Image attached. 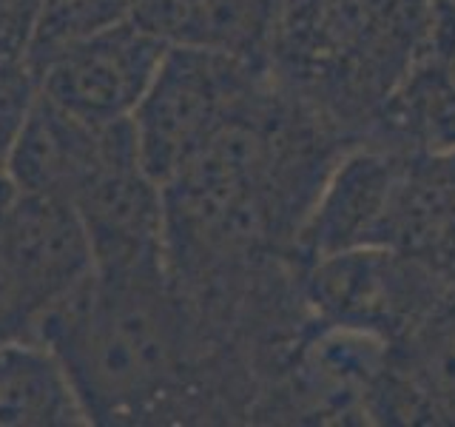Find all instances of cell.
<instances>
[{"mask_svg": "<svg viewBox=\"0 0 455 427\" xmlns=\"http://www.w3.org/2000/svg\"><path fill=\"white\" fill-rule=\"evenodd\" d=\"M35 339L60 356L89 424L160 422L194 374L196 325L168 265L94 268L37 319Z\"/></svg>", "mask_w": 455, "mask_h": 427, "instance_id": "1", "label": "cell"}, {"mask_svg": "<svg viewBox=\"0 0 455 427\" xmlns=\"http://www.w3.org/2000/svg\"><path fill=\"white\" fill-rule=\"evenodd\" d=\"M430 0H276L267 71L341 137L364 140L416 63Z\"/></svg>", "mask_w": 455, "mask_h": 427, "instance_id": "2", "label": "cell"}, {"mask_svg": "<svg viewBox=\"0 0 455 427\" xmlns=\"http://www.w3.org/2000/svg\"><path fill=\"white\" fill-rule=\"evenodd\" d=\"M267 77L265 63L245 57L205 46H168L132 117L148 174L165 185Z\"/></svg>", "mask_w": 455, "mask_h": 427, "instance_id": "3", "label": "cell"}, {"mask_svg": "<svg viewBox=\"0 0 455 427\" xmlns=\"http://www.w3.org/2000/svg\"><path fill=\"white\" fill-rule=\"evenodd\" d=\"M450 279L393 248H350L302 265V296L324 325L402 342Z\"/></svg>", "mask_w": 455, "mask_h": 427, "instance_id": "4", "label": "cell"}, {"mask_svg": "<svg viewBox=\"0 0 455 427\" xmlns=\"http://www.w3.org/2000/svg\"><path fill=\"white\" fill-rule=\"evenodd\" d=\"M71 203L92 239L97 270L168 265L163 185L140 160L132 120L106 125L100 163Z\"/></svg>", "mask_w": 455, "mask_h": 427, "instance_id": "5", "label": "cell"}, {"mask_svg": "<svg viewBox=\"0 0 455 427\" xmlns=\"http://www.w3.org/2000/svg\"><path fill=\"white\" fill-rule=\"evenodd\" d=\"M165 52V40L125 18L54 54L37 71V89L94 125L132 120Z\"/></svg>", "mask_w": 455, "mask_h": 427, "instance_id": "6", "label": "cell"}, {"mask_svg": "<svg viewBox=\"0 0 455 427\" xmlns=\"http://www.w3.org/2000/svg\"><path fill=\"white\" fill-rule=\"evenodd\" d=\"M407 151L381 140H353L336 157L293 234L291 248L299 265L336 251L379 246L384 214Z\"/></svg>", "mask_w": 455, "mask_h": 427, "instance_id": "7", "label": "cell"}, {"mask_svg": "<svg viewBox=\"0 0 455 427\" xmlns=\"http://www.w3.org/2000/svg\"><path fill=\"white\" fill-rule=\"evenodd\" d=\"M0 248L37 319L94 274L92 239L66 197L28 194L9 182L0 199Z\"/></svg>", "mask_w": 455, "mask_h": 427, "instance_id": "8", "label": "cell"}, {"mask_svg": "<svg viewBox=\"0 0 455 427\" xmlns=\"http://www.w3.org/2000/svg\"><path fill=\"white\" fill-rule=\"evenodd\" d=\"M379 248H393L455 282V151H407Z\"/></svg>", "mask_w": 455, "mask_h": 427, "instance_id": "9", "label": "cell"}, {"mask_svg": "<svg viewBox=\"0 0 455 427\" xmlns=\"http://www.w3.org/2000/svg\"><path fill=\"white\" fill-rule=\"evenodd\" d=\"M106 125L57 106L40 89L6 154V177L18 191L71 199L100 163Z\"/></svg>", "mask_w": 455, "mask_h": 427, "instance_id": "10", "label": "cell"}, {"mask_svg": "<svg viewBox=\"0 0 455 427\" xmlns=\"http://www.w3.org/2000/svg\"><path fill=\"white\" fill-rule=\"evenodd\" d=\"M276 0H132V18L168 46H205L267 60Z\"/></svg>", "mask_w": 455, "mask_h": 427, "instance_id": "11", "label": "cell"}, {"mask_svg": "<svg viewBox=\"0 0 455 427\" xmlns=\"http://www.w3.org/2000/svg\"><path fill=\"white\" fill-rule=\"evenodd\" d=\"M80 396L46 342L35 336L0 345V427H85Z\"/></svg>", "mask_w": 455, "mask_h": 427, "instance_id": "12", "label": "cell"}, {"mask_svg": "<svg viewBox=\"0 0 455 427\" xmlns=\"http://www.w3.org/2000/svg\"><path fill=\"white\" fill-rule=\"evenodd\" d=\"M128 14L132 0H43L26 63L37 75L54 54L92 37L100 28L125 20Z\"/></svg>", "mask_w": 455, "mask_h": 427, "instance_id": "13", "label": "cell"}, {"mask_svg": "<svg viewBox=\"0 0 455 427\" xmlns=\"http://www.w3.org/2000/svg\"><path fill=\"white\" fill-rule=\"evenodd\" d=\"M416 63L455 103V0H430V20Z\"/></svg>", "mask_w": 455, "mask_h": 427, "instance_id": "14", "label": "cell"}, {"mask_svg": "<svg viewBox=\"0 0 455 427\" xmlns=\"http://www.w3.org/2000/svg\"><path fill=\"white\" fill-rule=\"evenodd\" d=\"M40 9L43 0H0V60H26Z\"/></svg>", "mask_w": 455, "mask_h": 427, "instance_id": "15", "label": "cell"}]
</instances>
